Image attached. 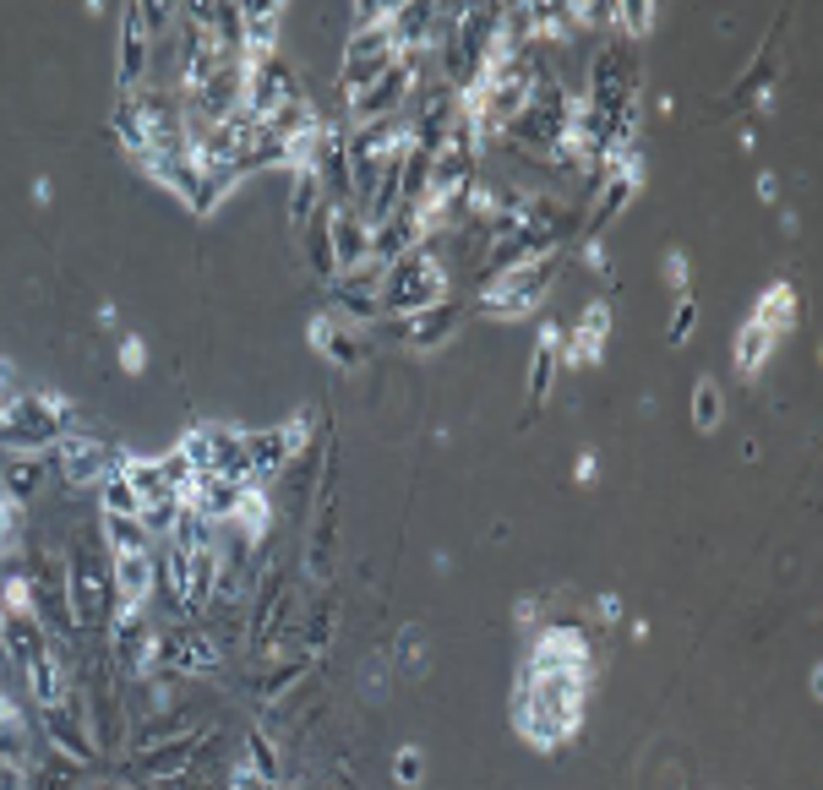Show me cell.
I'll return each mask as SVG.
<instances>
[{
    "instance_id": "6da1fadb",
    "label": "cell",
    "mask_w": 823,
    "mask_h": 790,
    "mask_svg": "<svg viewBox=\"0 0 823 790\" xmlns=\"http://www.w3.org/2000/svg\"><path fill=\"white\" fill-rule=\"evenodd\" d=\"M584 698H589V671H546V676H530L519 682V708H513V725L530 747L551 752L556 741H567L584 719Z\"/></svg>"
},
{
    "instance_id": "7a4b0ae2",
    "label": "cell",
    "mask_w": 823,
    "mask_h": 790,
    "mask_svg": "<svg viewBox=\"0 0 823 790\" xmlns=\"http://www.w3.org/2000/svg\"><path fill=\"white\" fill-rule=\"evenodd\" d=\"M72 409L55 393H11L0 404V452H44L72 437Z\"/></svg>"
},
{
    "instance_id": "3957f363",
    "label": "cell",
    "mask_w": 823,
    "mask_h": 790,
    "mask_svg": "<svg viewBox=\"0 0 823 790\" xmlns=\"http://www.w3.org/2000/svg\"><path fill=\"white\" fill-rule=\"evenodd\" d=\"M442 289H448V273H442V263L431 257V241H426L420 252H409L404 263L387 267V278H382V311H393V317H415V311L437 306Z\"/></svg>"
},
{
    "instance_id": "277c9868",
    "label": "cell",
    "mask_w": 823,
    "mask_h": 790,
    "mask_svg": "<svg viewBox=\"0 0 823 790\" xmlns=\"http://www.w3.org/2000/svg\"><path fill=\"white\" fill-rule=\"evenodd\" d=\"M551 278H556V252L535 257V263L507 267V273H496V278H485L480 306H485L491 317H524V311H535V306L546 300Z\"/></svg>"
},
{
    "instance_id": "5b68a950",
    "label": "cell",
    "mask_w": 823,
    "mask_h": 790,
    "mask_svg": "<svg viewBox=\"0 0 823 790\" xmlns=\"http://www.w3.org/2000/svg\"><path fill=\"white\" fill-rule=\"evenodd\" d=\"M66 606H72V621H109L115 611V584H109V573H98L93 567V551L88 545H77L72 551V573H66Z\"/></svg>"
},
{
    "instance_id": "8992f818",
    "label": "cell",
    "mask_w": 823,
    "mask_h": 790,
    "mask_svg": "<svg viewBox=\"0 0 823 790\" xmlns=\"http://www.w3.org/2000/svg\"><path fill=\"white\" fill-rule=\"evenodd\" d=\"M181 452L191 458L196 474H235V480H246V437L229 431V426H196L181 441Z\"/></svg>"
},
{
    "instance_id": "52a82bcc",
    "label": "cell",
    "mask_w": 823,
    "mask_h": 790,
    "mask_svg": "<svg viewBox=\"0 0 823 790\" xmlns=\"http://www.w3.org/2000/svg\"><path fill=\"white\" fill-rule=\"evenodd\" d=\"M300 437H306V426H300V420L274 426V431H252V437H246V485L274 480L278 469L300 452Z\"/></svg>"
},
{
    "instance_id": "ba28073f",
    "label": "cell",
    "mask_w": 823,
    "mask_h": 790,
    "mask_svg": "<svg viewBox=\"0 0 823 790\" xmlns=\"http://www.w3.org/2000/svg\"><path fill=\"white\" fill-rule=\"evenodd\" d=\"M148 66H153V39H148V28H142V11L131 6V11L120 17V66H115V83H120L126 98L142 93Z\"/></svg>"
},
{
    "instance_id": "9c48e42d",
    "label": "cell",
    "mask_w": 823,
    "mask_h": 790,
    "mask_svg": "<svg viewBox=\"0 0 823 790\" xmlns=\"http://www.w3.org/2000/svg\"><path fill=\"white\" fill-rule=\"evenodd\" d=\"M546 671H589V649H584V632L578 627H546L535 654H530V676H546Z\"/></svg>"
},
{
    "instance_id": "30bf717a",
    "label": "cell",
    "mask_w": 823,
    "mask_h": 790,
    "mask_svg": "<svg viewBox=\"0 0 823 790\" xmlns=\"http://www.w3.org/2000/svg\"><path fill=\"white\" fill-rule=\"evenodd\" d=\"M55 458H61L66 485H104V474H109V452H104V441L83 437V431H72V437L55 441Z\"/></svg>"
},
{
    "instance_id": "8fae6325",
    "label": "cell",
    "mask_w": 823,
    "mask_h": 790,
    "mask_svg": "<svg viewBox=\"0 0 823 790\" xmlns=\"http://www.w3.org/2000/svg\"><path fill=\"white\" fill-rule=\"evenodd\" d=\"M328 241H333V263L339 267H361L371 263V224L350 207H328Z\"/></svg>"
},
{
    "instance_id": "7c38bea8",
    "label": "cell",
    "mask_w": 823,
    "mask_h": 790,
    "mask_svg": "<svg viewBox=\"0 0 823 790\" xmlns=\"http://www.w3.org/2000/svg\"><path fill=\"white\" fill-rule=\"evenodd\" d=\"M453 328H458V306H448V300H437V306H426V311H415V317L398 322L404 344H415V350H437V344H448Z\"/></svg>"
},
{
    "instance_id": "4fadbf2b",
    "label": "cell",
    "mask_w": 823,
    "mask_h": 790,
    "mask_svg": "<svg viewBox=\"0 0 823 790\" xmlns=\"http://www.w3.org/2000/svg\"><path fill=\"white\" fill-rule=\"evenodd\" d=\"M0 649H6V660H17V665L28 671L39 654H50L44 621H39V616H0Z\"/></svg>"
},
{
    "instance_id": "5bb4252c",
    "label": "cell",
    "mask_w": 823,
    "mask_h": 790,
    "mask_svg": "<svg viewBox=\"0 0 823 790\" xmlns=\"http://www.w3.org/2000/svg\"><path fill=\"white\" fill-rule=\"evenodd\" d=\"M606 328H611V306H589L584 311V322L567 333V354H562V365H584V360H600V344H606Z\"/></svg>"
},
{
    "instance_id": "9a60e30c",
    "label": "cell",
    "mask_w": 823,
    "mask_h": 790,
    "mask_svg": "<svg viewBox=\"0 0 823 790\" xmlns=\"http://www.w3.org/2000/svg\"><path fill=\"white\" fill-rule=\"evenodd\" d=\"M44 485V452H0V491L11 502L33 497Z\"/></svg>"
},
{
    "instance_id": "2e32d148",
    "label": "cell",
    "mask_w": 823,
    "mask_h": 790,
    "mask_svg": "<svg viewBox=\"0 0 823 790\" xmlns=\"http://www.w3.org/2000/svg\"><path fill=\"white\" fill-rule=\"evenodd\" d=\"M752 322L780 339V333L797 322V289H791V284H769V289L758 295V306H752Z\"/></svg>"
},
{
    "instance_id": "e0dca14e",
    "label": "cell",
    "mask_w": 823,
    "mask_h": 790,
    "mask_svg": "<svg viewBox=\"0 0 823 790\" xmlns=\"http://www.w3.org/2000/svg\"><path fill=\"white\" fill-rule=\"evenodd\" d=\"M311 344H317V350H328L333 365H361V339H355V333H344L333 317H317V322H311Z\"/></svg>"
},
{
    "instance_id": "ac0fdd59",
    "label": "cell",
    "mask_w": 823,
    "mask_h": 790,
    "mask_svg": "<svg viewBox=\"0 0 823 790\" xmlns=\"http://www.w3.org/2000/svg\"><path fill=\"white\" fill-rule=\"evenodd\" d=\"M769 350H774V333H763V328L747 317L741 333H736V371H741V376H758V371L769 365Z\"/></svg>"
},
{
    "instance_id": "d6986e66",
    "label": "cell",
    "mask_w": 823,
    "mask_h": 790,
    "mask_svg": "<svg viewBox=\"0 0 823 790\" xmlns=\"http://www.w3.org/2000/svg\"><path fill=\"white\" fill-rule=\"evenodd\" d=\"M28 747H33L28 719L17 714V703H11V698H0V764H22V758H28Z\"/></svg>"
},
{
    "instance_id": "ffe728a7",
    "label": "cell",
    "mask_w": 823,
    "mask_h": 790,
    "mask_svg": "<svg viewBox=\"0 0 823 790\" xmlns=\"http://www.w3.org/2000/svg\"><path fill=\"white\" fill-rule=\"evenodd\" d=\"M556 360H562V328H546L541 344H535V360H530V398H551Z\"/></svg>"
},
{
    "instance_id": "44dd1931",
    "label": "cell",
    "mask_w": 823,
    "mask_h": 790,
    "mask_svg": "<svg viewBox=\"0 0 823 790\" xmlns=\"http://www.w3.org/2000/svg\"><path fill=\"white\" fill-rule=\"evenodd\" d=\"M28 682H33L39 708H50V703L66 698V676H61V660H55V654H39V660L28 665Z\"/></svg>"
},
{
    "instance_id": "7402d4cb",
    "label": "cell",
    "mask_w": 823,
    "mask_h": 790,
    "mask_svg": "<svg viewBox=\"0 0 823 790\" xmlns=\"http://www.w3.org/2000/svg\"><path fill=\"white\" fill-rule=\"evenodd\" d=\"M720 420H726L720 382H715V376H698V387H693V426H698V431H720Z\"/></svg>"
},
{
    "instance_id": "603a6c76",
    "label": "cell",
    "mask_w": 823,
    "mask_h": 790,
    "mask_svg": "<svg viewBox=\"0 0 823 790\" xmlns=\"http://www.w3.org/2000/svg\"><path fill=\"white\" fill-rule=\"evenodd\" d=\"M98 497H104V519H142V502H137V491L126 485V474H120V469H109V474H104Z\"/></svg>"
},
{
    "instance_id": "cb8c5ba5",
    "label": "cell",
    "mask_w": 823,
    "mask_h": 790,
    "mask_svg": "<svg viewBox=\"0 0 823 790\" xmlns=\"http://www.w3.org/2000/svg\"><path fill=\"white\" fill-rule=\"evenodd\" d=\"M104 540H109V556H126V551H153V534L142 529V519H104Z\"/></svg>"
},
{
    "instance_id": "d4e9b609",
    "label": "cell",
    "mask_w": 823,
    "mask_h": 790,
    "mask_svg": "<svg viewBox=\"0 0 823 790\" xmlns=\"http://www.w3.org/2000/svg\"><path fill=\"white\" fill-rule=\"evenodd\" d=\"M317 202H322V175H317V170H295V191H289V218H295V224H311Z\"/></svg>"
},
{
    "instance_id": "484cf974",
    "label": "cell",
    "mask_w": 823,
    "mask_h": 790,
    "mask_svg": "<svg viewBox=\"0 0 823 790\" xmlns=\"http://www.w3.org/2000/svg\"><path fill=\"white\" fill-rule=\"evenodd\" d=\"M393 780L404 790H420V780H426V752H420V747H398V752H393Z\"/></svg>"
},
{
    "instance_id": "4316f807",
    "label": "cell",
    "mask_w": 823,
    "mask_h": 790,
    "mask_svg": "<svg viewBox=\"0 0 823 790\" xmlns=\"http://www.w3.org/2000/svg\"><path fill=\"white\" fill-rule=\"evenodd\" d=\"M649 22H654V6L628 0V6H617V22H611V28H628V33L639 39V33H649Z\"/></svg>"
},
{
    "instance_id": "83f0119b",
    "label": "cell",
    "mask_w": 823,
    "mask_h": 790,
    "mask_svg": "<svg viewBox=\"0 0 823 790\" xmlns=\"http://www.w3.org/2000/svg\"><path fill=\"white\" fill-rule=\"evenodd\" d=\"M693 322H698V300H693V295H676V311H671V344H682V339L693 333Z\"/></svg>"
},
{
    "instance_id": "f1b7e54d",
    "label": "cell",
    "mask_w": 823,
    "mask_h": 790,
    "mask_svg": "<svg viewBox=\"0 0 823 790\" xmlns=\"http://www.w3.org/2000/svg\"><path fill=\"white\" fill-rule=\"evenodd\" d=\"M252 769H257L263 780H278V752H274V741L252 736Z\"/></svg>"
},
{
    "instance_id": "f546056e",
    "label": "cell",
    "mask_w": 823,
    "mask_h": 790,
    "mask_svg": "<svg viewBox=\"0 0 823 790\" xmlns=\"http://www.w3.org/2000/svg\"><path fill=\"white\" fill-rule=\"evenodd\" d=\"M17 551V508H11V497L0 491V556H11Z\"/></svg>"
},
{
    "instance_id": "4dcf8cb0",
    "label": "cell",
    "mask_w": 823,
    "mask_h": 790,
    "mask_svg": "<svg viewBox=\"0 0 823 790\" xmlns=\"http://www.w3.org/2000/svg\"><path fill=\"white\" fill-rule=\"evenodd\" d=\"M300 676H306V660H300V665H289V671H278L274 682L263 687V698H268V703H278V698H284V693H289V687H295V682H300Z\"/></svg>"
},
{
    "instance_id": "1f68e13d",
    "label": "cell",
    "mask_w": 823,
    "mask_h": 790,
    "mask_svg": "<svg viewBox=\"0 0 823 790\" xmlns=\"http://www.w3.org/2000/svg\"><path fill=\"white\" fill-rule=\"evenodd\" d=\"M404 671L420 676L426 671V654H420V632H404Z\"/></svg>"
},
{
    "instance_id": "d6a6232c",
    "label": "cell",
    "mask_w": 823,
    "mask_h": 790,
    "mask_svg": "<svg viewBox=\"0 0 823 790\" xmlns=\"http://www.w3.org/2000/svg\"><path fill=\"white\" fill-rule=\"evenodd\" d=\"M120 365H126V371H142V365H148V350H142V339H126V344H120Z\"/></svg>"
},
{
    "instance_id": "836d02e7",
    "label": "cell",
    "mask_w": 823,
    "mask_h": 790,
    "mask_svg": "<svg viewBox=\"0 0 823 790\" xmlns=\"http://www.w3.org/2000/svg\"><path fill=\"white\" fill-rule=\"evenodd\" d=\"M229 790H274V780H263V775L246 764V769H235V786H229Z\"/></svg>"
},
{
    "instance_id": "e575fe53",
    "label": "cell",
    "mask_w": 823,
    "mask_h": 790,
    "mask_svg": "<svg viewBox=\"0 0 823 790\" xmlns=\"http://www.w3.org/2000/svg\"><path fill=\"white\" fill-rule=\"evenodd\" d=\"M665 278L687 295V257H682V252H671V257H665Z\"/></svg>"
},
{
    "instance_id": "d590c367",
    "label": "cell",
    "mask_w": 823,
    "mask_h": 790,
    "mask_svg": "<svg viewBox=\"0 0 823 790\" xmlns=\"http://www.w3.org/2000/svg\"><path fill=\"white\" fill-rule=\"evenodd\" d=\"M0 790H28V775H22V764H0Z\"/></svg>"
},
{
    "instance_id": "8d00e7d4",
    "label": "cell",
    "mask_w": 823,
    "mask_h": 790,
    "mask_svg": "<svg viewBox=\"0 0 823 790\" xmlns=\"http://www.w3.org/2000/svg\"><path fill=\"white\" fill-rule=\"evenodd\" d=\"M595 474H600V458H595V452H584V458H578V485H589Z\"/></svg>"
},
{
    "instance_id": "74e56055",
    "label": "cell",
    "mask_w": 823,
    "mask_h": 790,
    "mask_svg": "<svg viewBox=\"0 0 823 790\" xmlns=\"http://www.w3.org/2000/svg\"><path fill=\"white\" fill-rule=\"evenodd\" d=\"M584 257H589L595 273H611V267H606V246H600V241H589V246H584Z\"/></svg>"
},
{
    "instance_id": "f35d334b",
    "label": "cell",
    "mask_w": 823,
    "mask_h": 790,
    "mask_svg": "<svg viewBox=\"0 0 823 790\" xmlns=\"http://www.w3.org/2000/svg\"><path fill=\"white\" fill-rule=\"evenodd\" d=\"M595 611L606 616V621H617V616H622V600H617V595H600V600H595Z\"/></svg>"
},
{
    "instance_id": "ab89813d",
    "label": "cell",
    "mask_w": 823,
    "mask_h": 790,
    "mask_svg": "<svg viewBox=\"0 0 823 790\" xmlns=\"http://www.w3.org/2000/svg\"><path fill=\"white\" fill-rule=\"evenodd\" d=\"M758 196H769V202H774V196H780V180H774V175H758Z\"/></svg>"
},
{
    "instance_id": "60d3db41",
    "label": "cell",
    "mask_w": 823,
    "mask_h": 790,
    "mask_svg": "<svg viewBox=\"0 0 823 790\" xmlns=\"http://www.w3.org/2000/svg\"><path fill=\"white\" fill-rule=\"evenodd\" d=\"M6 398H11V365L0 360V404H6Z\"/></svg>"
}]
</instances>
